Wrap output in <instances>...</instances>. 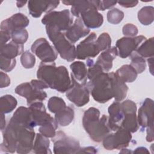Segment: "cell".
<instances>
[{"mask_svg":"<svg viewBox=\"0 0 154 154\" xmlns=\"http://www.w3.org/2000/svg\"><path fill=\"white\" fill-rule=\"evenodd\" d=\"M11 36L12 41L17 44L23 45L28 39V33L25 28L17 29L11 32Z\"/></svg>","mask_w":154,"mask_h":154,"instance_id":"36","label":"cell"},{"mask_svg":"<svg viewBox=\"0 0 154 154\" xmlns=\"http://www.w3.org/2000/svg\"><path fill=\"white\" fill-rule=\"evenodd\" d=\"M90 30L84 24L80 17H77L72 25L64 33L68 40L74 44L81 38L88 35Z\"/></svg>","mask_w":154,"mask_h":154,"instance_id":"20","label":"cell"},{"mask_svg":"<svg viewBox=\"0 0 154 154\" xmlns=\"http://www.w3.org/2000/svg\"><path fill=\"white\" fill-rule=\"evenodd\" d=\"M97 151L96 148L94 147H85L83 148H80L79 150L78 151L77 153H96Z\"/></svg>","mask_w":154,"mask_h":154,"instance_id":"47","label":"cell"},{"mask_svg":"<svg viewBox=\"0 0 154 154\" xmlns=\"http://www.w3.org/2000/svg\"><path fill=\"white\" fill-rule=\"evenodd\" d=\"M10 121L32 128L34 127L29 107L20 106L18 108Z\"/></svg>","mask_w":154,"mask_h":154,"instance_id":"24","label":"cell"},{"mask_svg":"<svg viewBox=\"0 0 154 154\" xmlns=\"http://www.w3.org/2000/svg\"><path fill=\"white\" fill-rule=\"evenodd\" d=\"M149 152L147 150V149L144 147H139L134 151V153H149Z\"/></svg>","mask_w":154,"mask_h":154,"instance_id":"49","label":"cell"},{"mask_svg":"<svg viewBox=\"0 0 154 154\" xmlns=\"http://www.w3.org/2000/svg\"><path fill=\"white\" fill-rule=\"evenodd\" d=\"M2 132L3 141L1 144V152L28 153L32 150L35 137L32 128L10 121Z\"/></svg>","mask_w":154,"mask_h":154,"instance_id":"1","label":"cell"},{"mask_svg":"<svg viewBox=\"0 0 154 154\" xmlns=\"http://www.w3.org/2000/svg\"><path fill=\"white\" fill-rule=\"evenodd\" d=\"M37 76L49 88L60 93L66 92L72 84V80L66 67L63 66L57 67L54 62H42L37 70Z\"/></svg>","mask_w":154,"mask_h":154,"instance_id":"2","label":"cell"},{"mask_svg":"<svg viewBox=\"0 0 154 154\" xmlns=\"http://www.w3.org/2000/svg\"><path fill=\"white\" fill-rule=\"evenodd\" d=\"M11 38V34L8 32L4 31H0V43L1 46H2L6 44V43Z\"/></svg>","mask_w":154,"mask_h":154,"instance_id":"45","label":"cell"},{"mask_svg":"<svg viewBox=\"0 0 154 154\" xmlns=\"http://www.w3.org/2000/svg\"><path fill=\"white\" fill-rule=\"evenodd\" d=\"M96 43L99 51L106 50L111 47V39L107 32H103L96 40Z\"/></svg>","mask_w":154,"mask_h":154,"instance_id":"38","label":"cell"},{"mask_svg":"<svg viewBox=\"0 0 154 154\" xmlns=\"http://www.w3.org/2000/svg\"><path fill=\"white\" fill-rule=\"evenodd\" d=\"M59 1H29L28 8L34 17H39L43 12L50 13L59 4Z\"/></svg>","mask_w":154,"mask_h":154,"instance_id":"18","label":"cell"},{"mask_svg":"<svg viewBox=\"0 0 154 154\" xmlns=\"http://www.w3.org/2000/svg\"><path fill=\"white\" fill-rule=\"evenodd\" d=\"M26 2H27V1H17V2H16L17 7L18 8L22 7Z\"/></svg>","mask_w":154,"mask_h":154,"instance_id":"52","label":"cell"},{"mask_svg":"<svg viewBox=\"0 0 154 154\" xmlns=\"http://www.w3.org/2000/svg\"><path fill=\"white\" fill-rule=\"evenodd\" d=\"M124 17V13L118 8H114L107 13V20L112 24L117 25L120 23Z\"/></svg>","mask_w":154,"mask_h":154,"instance_id":"37","label":"cell"},{"mask_svg":"<svg viewBox=\"0 0 154 154\" xmlns=\"http://www.w3.org/2000/svg\"><path fill=\"white\" fill-rule=\"evenodd\" d=\"M52 138L55 153H77L81 148L79 142L77 140L67 137L63 132H57Z\"/></svg>","mask_w":154,"mask_h":154,"instance_id":"10","label":"cell"},{"mask_svg":"<svg viewBox=\"0 0 154 154\" xmlns=\"http://www.w3.org/2000/svg\"><path fill=\"white\" fill-rule=\"evenodd\" d=\"M23 45L17 44L13 41L1 46L0 55L9 58H15L17 56L22 54Z\"/></svg>","mask_w":154,"mask_h":154,"instance_id":"26","label":"cell"},{"mask_svg":"<svg viewBox=\"0 0 154 154\" xmlns=\"http://www.w3.org/2000/svg\"><path fill=\"white\" fill-rule=\"evenodd\" d=\"M29 22V19L26 16L22 13H18L1 22V31H6L11 34L15 29L26 27Z\"/></svg>","mask_w":154,"mask_h":154,"instance_id":"19","label":"cell"},{"mask_svg":"<svg viewBox=\"0 0 154 154\" xmlns=\"http://www.w3.org/2000/svg\"><path fill=\"white\" fill-rule=\"evenodd\" d=\"M120 5L126 8H131L136 6L138 2V1H118L117 2Z\"/></svg>","mask_w":154,"mask_h":154,"instance_id":"46","label":"cell"},{"mask_svg":"<svg viewBox=\"0 0 154 154\" xmlns=\"http://www.w3.org/2000/svg\"><path fill=\"white\" fill-rule=\"evenodd\" d=\"M113 96L117 102L123 100L127 94L128 87L126 83L122 81L115 72H110Z\"/></svg>","mask_w":154,"mask_h":154,"instance_id":"23","label":"cell"},{"mask_svg":"<svg viewBox=\"0 0 154 154\" xmlns=\"http://www.w3.org/2000/svg\"><path fill=\"white\" fill-rule=\"evenodd\" d=\"M122 31L125 35L130 37H135L138 32L137 27L132 23H127L124 25Z\"/></svg>","mask_w":154,"mask_h":154,"instance_id":"41","label":"cell"},{"mask_svg":"<svg viewBox=\"0 0 154 154\" xmlns=\"http://www.w3.org/2000/svg\"><path fill=\"white\" fill-rule=\"evenodd\" d=\"M16 64L15 58H9L0 55V68L5 72L12 70Z\"/></svg>","mask_w":154,"mask_h":154,"instance_id":"40","label":"cell"},{"mask_svg":"<svg viewBox=\"0 0 154 154\" xmlns=\"http://www.w3.org/2000/svg\"><path fill=\"white\" fill-rule=\"evenodd\" d=\"M42 22L45 26L53 27L59 31H66L73 24V17L67 9L53 11L45 15Z\"/></svg>","mask_w":154,"mask_h":154,"instance_id":"7","label":"cell"},{"mask_svg":"<svg viewBox=\"0 0 154 154\" xmlns=\"http://www.w3.org/2000/svg\"><path fill=\"white\" fill-rule=\"evenodd\" d=\"M31 51L43 63H53L57 58V53L45 38L36 40L32 45Z\"/></svg>","mask_w":154,"mask_h":154,"instance_id":"12","label":"cell"},{"mask_svg":"<svg viewBox=\"0 0 154 154\" xmlns=\"http://www.w3.org/2000/svg\"><path fill=\"white\" fill-rule=\"evenodd\" d=\"M131 66L135 69L137 73H141L143 72L146 67V60L144 58L139 55L137 53L133 52L131 55Z\"/></svg>","mask_w":154,"mask_h":154,"instance_id":"33","label":"cell"},{"mask_svg":"<svg viewBox=\"0 0 154 154\" xmlns=\"http://www.w3.org/2000/svg\"><path fill=\"white\" fill-rule=\"evenodd\" d=\"M149 66V70L152 75H153V57H150L148 58L147 60Z\"/></svg>","mask_w":154,"mask_h":154,"instance_id":"50","label":"cell"},{"mask_svg":"<svg viewBox=\"0 0 154 154\" xmlns=\"http://www.w3.org/2000/svg\"><path fill=\"white\" fill-rule=\"evenodd\" d=\"M96 34L91 32L84 40L78 44L76 48V58L79 60L93 58L97 55L100 51L96 43Z\"/></svg>","mask_w":154,"mask_h":154,"instance_id":"14","label":"cell"},{"mask_svg":"<svg viewBox=\"0 0 154 154\" xmlns=\"http://www.w3.org/2000/svg\"><path fill=\"white\" fill-rule=\"evenodd\" d=\"M71 75L79 83L86 85L87 80V69L85 64L82 61H75L70 66Z\"/></svg>","mask_w":154,"mask_h":154,"instance_id":"25","label":"cell"},{"mask_svg":"<svg viewBox=\"0 0 154 154\" xmlns=\"http://www.w3.org/2000/svg\"><path fill=\"white\" fill-rule=\"evenodd\" d=\"M57 127L58 124L54 119L42 126H40L38 130L40 133L43 136L47 138H53L56 134L55 130Z\"/></svg>","mask_w":154,"mask_h":154,"instance_id":"35","label":"cell"},{"mask_svg":"<svg viewBox=\"0 0 154 154\" xmlns=\"http://www.w3.org/2000/svg\"><path fill=\"white\" fill-rule=\"evenodd\" d=\"M146 140L148 142L153 141V126L147 128Z\"/></svg>","mask_w":154,"mask_h":154,"instance_id":"48","label":"cell"},{"mask_svg":"<svg viewBox=\"0 0 154 154\" xmlns=\"http://www.w3.org/2000/svg\"><path fill=\"white\" fill-rule=\"evenodd\" d=\"M146 40V38L142 35L134 37H124L119 39L116 43L118 55L122 58L129 57Z\"/></svg>","mask_w":154,"mask_h":154,"instance_id":"13","label":"cell"},{"mask_svg":"<svg viewBox=\"0 0 154 154\" xmlns=\"http://www.w3.org/2000/svg\"><path fill=\"white\" fill-rule=\"evenodd\" d=\"M118 55L116 47H110L102 52L97 58L96 64L99 65L104 72H107L112 67V61Z\"/></svg>","mask_w":154,"mask_h":154,"instance_id":"22","label":"cell"},{"mask_svg":"<svg viewBox=\"0 0 154 154\" xmlns=\"http://www.w3.org/2000/svg\"><path fill=\"white\" fill-rule=\"evenodd\" d=\"M62 2L66 5H72V14L80 17L88 28H97L102 26L103 17L97 11L98 1H62Z\"/></svg>","mask_w":154,"mask_h":154,"instance_id":"3","label":"cell"},{"mask_svg":"<svg viewBox=\"0 0 154 154\" xmlns=\"http://www.w3.org/2000/svg\"><path fill=\"white\" fill-rule=\"evenodd\" d=\"M10 84V79L8 76L2 72H1L0 73V87L4 88L7 87Z\"/></svg>","mask_w":154,"mask_h":154,"instance_id":"44","label":"cell"},{"mask_svg":"<svg viewBox=\"0 0 154 154\" xmlns=\"http://www.w3.org/2000/svg\"><path fill=\"white\" fill-rule=\"evenodd\" d=\"M108 125L111 131H116L121 127L124 113L119 102H113L108 108Z\"/></svg>","mask_w":154,"mask_h":154,"instance_id":"21","label":"cell"},{"mask_svg":"<svg viewBox=\"0 0 154 154\" xmlns=\"http://www.w3.org/2000/svg\"><path fill=\"white\" fill-rule=\"evenodd\" d=\"M74 110L70 106H66L64 109L55 115V120L61 126H66L73 121L74 118Z\"/></svg>","mask_w":154,"mask_h":154,"instance_id":"29","label":"cell"},{"mask_svg":"<svg viewBox=\"0 0 154 154\" xmlns=\"http://www.w3.org/2000/svg\"><path fill=\"white\" fill-rule=\"evenodd\" d=\"M82 125L91 139L95 142L102 141L111 132L108 125V117L103 115L100 119L99 110L94 107H91L85 111Z\"/></svg>","mask_w":154,"mask_h":154,"instance_id":"4","label":"cell"},{"mask_svg":"<svg viewBox=\"0 0 154 154\" xmlns=\"http://www.w3.org/2000/svg\"><path fill=\"white\" fill-rule=\"evenodd\" d=\"M64 100L61 97L53 96L49 99L48 102V107L49 110L52 113H57L64 109L66 107Z\"/></svg>","mask_w":154,"mask_h":154,"instance_id":"34","label":"cell"},{"mask_svg":"<svg viewBox=\"0 0 154 154\" xmlns=\"http://www.w3.org/2000/svg\"><path fill=\"white\" fill-rule=\"evenodd\" d=\"M153 37L146 39L144 41L135 51L137 53L143 58L153 57L154 48Z\"/></svg>","mask_w":154,"mask_h":154,"instance_id":"31","label":"cell"},{"mask_svg":"<svg viewBox=\"0 0 154 154\" xmlns=\"http://www.w3.org/2000/svg\"><path fill=\"white\" fill-rule=\"evenodd\" d=\"M20 62L22 66L25 69H31L35 65V58L32 54L26 51L22 53L20 57Z\"/></svg>","mask_w":154,"mask_h":154,"instance_id":"39","label":"cell"},{"mask_svg":"<svg viewBox=\"0 0 154 154\" xmlns=\"http://www.w3.org/2000/svg\"><path fill=\"white\" fill-rule=\"evenodd\" d=\"M122 109L124 113V119L121 127L134 133L139 128L136 116L137 105L135 102L131 100H126L120 103Z\"/></svg>","mask_w":154,"mask_h":154,"instance_id":"11","label":"cell"},{"mask_svg":"<svg viewBox=\"0 0 154 154\" xmlns=\"http://www.w3.org/2000/svg\"><path fill=\"white\" fill-rule=\"evenodd\" d=\"M87 87L93 98L97 102L103 103L114 97L110 73H99L89 81Z\"/></svg>","mask_w":154,"mask_h":154,"instance_id":"5","label":"cell"},{"mask_svg":"<svg viewBox=\"0 0 154 154\" xmlns=\"http://www.w3.org/2000/svg\"><path fill=\"white\" fill-rule=\"evenodd\" d=\"M17 100L13 96L6 94L1 97L0 111L1 113L7 114L11 112L17 106Z\"/></svg>","mask_w":154,"mask_h":154,"instance_id":"30","label":"cell"},{"mask_svg":"<svg viewBox=\"0 0 154 154\" xmlns=\"http://www.w3.org/2000/svg\"><path fill=\"white\" fill-rule=\"evenodd\" d=\"M30 84L34 88L37 90H43L45 88H49V86L45 82L40 79H32L31 81Z\"/></svg>","mask_w":154,"mask_h":154,"instance_id":"43","label":"cell"},{"mask_svg":"<svg viewBox=\"0 0 154 154\" xmlns=\"http://www.w3.org/2000/svg\"><path fill=\"white\" fill-rule=\"evenodd\" d=\"M154 8L152 6L143 7L138 13V19L144 25H150L153 22Z\"/></svg>","mask_w":154,"mask_h":154,"instance_id":"32","label":"cell"},{"mask_svg":"<svg viewBox=\"0 0 154 154\" xmlns=\"http://www.w3.org/2000/svg\"><path fill=\"white\" fill-rule=\"evenodd\" d=\"M5 117H4V114L1 113V131H4L5 129Z\"/></svg>","mask_w":154,"mask_h":154,"instance_id":"51","label":"cell"},{"mask_svg":"<svg viewBox=\"0 0 154 154\" xmlns=\"http://www.w3.org/2000/svg\"><path fill=\"white\" fill-rule=\"evenodd\" d=\"M137 121L140 127L145 128L153 126V101L146 98L139 108Z\"/></svg>","mask_w":154,"mask_h":154,"instance_id":"16","label":"cell"},{"mask_svg":"<svg viewBox=\"0 0 154 154\" xmlns=\"http://www.w3.org/2000/svg\"><path fill=\"white\" fill-rule=\"evenodd\" d=\"M32 150L34 153H51L49 139L40 133L37 134Z\"/></svg>","mask_w":154,"mask_h":154,"instance_id":"27","label":"cell"},{"mask_svg":"<svg viewBox=\"0 0 154 154\" xmlns=\"http://www.w3.org/2000/svg\"><path fill=\"white\" fill-rule=\"evenodd\" d=\"M46 30L48 36L60 57L69 62L73 61L76 58V48L66 37L64 33L49 26H46Z\"/></svg>","mask_w":154,"mask_h":154,"instance_id":"6","label":"cell"},{"mask_svg":"<svg viewBox=\"0 0 154 154\" xmlns=\"http://www.w3.org/2000/svg\"><path fill=\"white\" fill-rule=\"evenodd\" d=\"M15 93L26 98L28 106L36 102H42L47 97L45 91L34 88L30 82H24L17 85L15 88Z\"/></svg>","mask_w":154,"mask_h":154,"instance_id":"15","label":"cell"},{"mask_svg":"<svg viewBox=\"0 0 154 154\" xmlns=\"http://www.w3.org/2000/svg\"><path fill=\"white\" fill-rule=\"evenodd\" d=\"M131 132L120 127L115 133L108 134L103 139V146L107 150L121 149L129 146L132 139Z\"/></svg>","mask_w":154,"mask_h":154,"instance_id":"8","label":"cell"},{"mask_svg":"<svg viewBox=\"0 0 154 154\" xmlns=\"http://www.w3.org/2000/svg\"><path fill=\"white\" fill-rule=\"evenodd\" d=\"M117 2L116 1H98L97 10L104 11L106 9L111 8L114 7Z\"/></svg>","mask_w":154,"mask_h":154,"instance_id":"42","label":"cell"},{"mask_svg":"<svg viewBox=\"0 0 154 154\" xmlns=\"http://www.w3.org/2000/svg\"><path fill=\"white\" fill-rule=\"evenodd\" d=\"M117 76L124 82H132L137 78L138 73L131 65L122 66L116 72Z\"/></svg>","mask_w":154,"mask_h":154,"instance_id":"28","label":"cell"},{"mask_svg":"<svg viewBox=\"0 0 154 154\" xmlns=\"http://www.w3.org/2000/svg\"><path fill=\"white\" fill-rule=\"evenodd\" d=\"M34 127L42 126L54 119L47 113L45 105L42 102H36L29 106Z\"/></svg>","mask_w":154,"mask_h":154,"instance_id":"17","label":"cell"},{"mask_svg":"<svg viewBox=\"0 0 154 154\" xmlns=\"http://www.w3.org/2000/svg\"><path fill=\"white\" fill-rule=\"evenodd\" d=\"M72 84L66 91L67 98L76 106L81 107L86 105L90 100V92L87 85L78 82L71 75Z\"/></svg>","mask_w":154,"mask_h":154,"instance_id":"9","label":"cell"}]
</instances>
